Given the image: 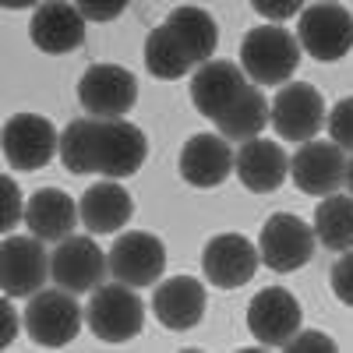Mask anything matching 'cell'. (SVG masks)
<instances>
[{
	"label": "cell",
	"mask_w": 353,
	"mask_h": 353,
	"mask_svg": "<svg viewBox=\"0 0 353 353\" xmlns=\"http://www.w3.org/2000/svg\"><path fill=\"white\" fill-rule=\"evenodd\" d=\"M149 156V141L141 128L124 117H78L61 131V163L68 173H103L113 181L134 176Z\"/></svg>",
	"instance_id": "1"
},
{
	"label": "cell",
	"mask_w": 353,
	"mask_h": 353,
	"mask_svg": "<svg viewBox=\"0 0 353 353\" xmlns=\"http://www.w3.org/2000/svg\"><path fill=\"white\" fill-rule=\"evenodd\" d=\"M301 39L297 32L283 28L279 21L258 25L241 39V68L251 81L265 85H286L301 64Z\"/></svg>",
	"instance_id": "2"
},
{
	"label": "cell",
	"mask_w": 353,
	"mask_h": 353,
	"mask_svg": "<svg viewBox=\"0 0 353 353\" xmlns=\"http://www.w3.org/2000/svg\"><path fill=\"white\" fill-rule=\"evenodd\" d=\"M85 325L99 343H128L145 329V304L134 286L113 279L92 290L85 304Z\"/></svg>",
	"instance_id": "3"
},
{
	"label": "cell",
	"mask_w": 353,
	"mask_h": 353,
	"mask_svg": "<svg viewBox=\"0 0 353 353\" xmlns=\"http://www.w3.org/2000/svg\"><path fill=\"white\" fill-rule=\"evenodd\" d=\"M81 321H85V311L78 307L74 293L64 290V286L39 290L25 304V332H28V339H32L36 346H43V350L68 346L78 336Z\"/></svg>",
	"instance_id": "4"
},
{
	"label": "cell",
	"mask_w": 353,
	"mask_h": 353,
	"mask_svg": "<svg viewBox=\"0 0 353 353\" xmlns=\"http://www.w3.org/2000/svg\"><path fill=\"white\" fill-rule=\"evenodd\" d=\"M297 39H301L304 53L321 64L343 61L353 50V14L339 0H318V4L301 11Z\"/></svg>",
	"instance_id": "5"
},
{
	"label": "cell",
	"mask_w": 353,
	"mask_h": 353,
	"mask_svg": "<svg viewBox=\"0 0 353 353\" xmlns=\"http://www.w3.org/2000/svg\"><path fill=\"white\" fill-rule=\"evenodd\" d=\"M314 226H307L293 212H276L258 233V254L261 265H269L272 272H297L314 258Z\"/></svg>",
	"instance_id": "6"
},
{
	"label": "cell",
	"mask_w": 353,
	"mask_h": 353,
	"mask_svg": "<svg viewBox=\"0 0 353 353\" xmlns=\"http://www.w3.org/2000/svg\"><path fill=\"white\" fill-rule=\"evenodd\" d=\"M46 241H39L36 233L28 237H14L4 233V244H0V286H4V297H32L39 293L50 279V254L43 248Z\"/></svg>",
	"instance_id": "7"
},
{
	"label": "cell",
	"mask_w": 353,
	"mask_h": 353,
	"mask_svg": "<svg viewBox=\"0 0 353 353\" xmlns=\"http://www.w3.org/2000/svg\"><path fill=\"white\" fill-rule=\"evenodd\" d=\"M61 156V131L39 113H14L4 124V163L11 170L32 173Z\"/></svg>",
	"instance_id": "8"
},
{
	"label": "cell",
	"mask_w": 353,
	"mask_h": 353,
	"mask_svg": "<svg viewBox=\"0 0 353 353\" xmlns=\"http://www.w3.org/2000/svg\"><path fill=\"white\" fill-rule=\"evenodd\" d=\"M325 99L311 81H286L272 99V128L286 141H311L325 128Z\"/></svg>",
	"instance_id": "9"
},
{
	"label": "cell",
	"mask_w": 353,
	"mask_h": 353,
	"mask_svg": "<svg viewBox=\"0 0 353 353\" xmlns=\"http://www.w3.org/2000/svg\"><path fill=\"white\" fill-rule=\"evenodd\" d=\"M110 272V254L92 237H64L50 254V279L71 293H92Z\"/></svg>",
	"instance_id": "10"
},
{
	"label": "cell",
	"mask_w": 353,
	"mask_h": 353,
	"mask_svg": "<svg viewBox=\"0 0 353 353\" xmlns=\"http://www.w3.org/2000/svg\"><path fill=\"white\" fill-rule=\"evenodd\" d=\"M138 99V81L121 64H92L78 81V103L88 117H128Z\"/></svg>",
	"instance_id": "11"
},
{
	"label": "cell",
	"mask_w": 353,
	"mask_h": 353,
	"mask_svg": "<svg viewBox=\"0 0 353 353\" xmlns=\"http://www.w3.org/2000/svg\"><path fill=\"white\" fill-rule=\"evenodd\" d=\"M163 269H166V248L149 230L121 233L110 248V276L134 290L152 286L163 276Z\"/></svg>",
	"instance_id": "12"
},
{
	"label": "cell",
	"mask_w": 353,
	"mask_h": 353,
	"mask_svg": "<svg viewBox=\"0 0 353 353\" xmlns=\"http://www.w3.org/2000/svg\"><path fill=\"white\" fill-rule=\"evenodd\" d=\"M290 176L304 194H336L339 188H346V156L336 141H301V149L290 159Z\"/></svg>",
	"instance_id": "13"
},
{
	"label": "cell",
	"mask_w": 353,
	"mask_h": 353,
	"mask_svg": "<svg viewBox=\"0 0 353 353\" xmlns=\"http://www.w3.org/2000/svg\"><path fill=\"white\" fill-rule=\"evenodd\" d=\"M248 332L261 346H286L301 332V304L283 286L258 290L248 304Z\"/></svg>",
	"instance_id": "14"
},
{
	"label": "cell",
	"mask_w": 353,
	"mask_h": 353,
	"mask_svg": "<svg viewBox=\"0 0 353 353\" xmlns=\"http://www.w3.org/2000/svg\"><path fill=\"white\" fill-rule=\"evenodd\" d=\"M258 265H261L258 244H251L244 233H219L201 251V272L219 290H237L251 283Z\"/></svg>",
	"instance_id": "15"
},
{
	"label": "cell",
	"mask_w": 353,
	"mask_h": 353,
	"mask_svg": "<svg viewBox=\"0 0 353 353\" xmlns=\"http://www.w3.org/2000/svg\"><path fill=\"white\" fill-rule=\"evenodd\" d=\"M85 14L78 11L74 0H43L28 21V39L43 53H71L85 43Z\"/></svg>",
	"instance_id": "16"
},
{
	"label": "cell",
	"mask_w": 353,
	"mask_h": 353,
	"mask_svg": "<svg viewBox=\"0 0 353 353\" xmlns=\"http://www.w3.org/2000/svg\"><path fill=\"white\" fill-rule=\"evenodd\" d=\"M233 156L230 152V138L216 134H191L181 149L176 170L191 188H219L226 176L233 173Z\"/></svg>",
	"instance_id": "17"
},
{
	"label": "cell",
	"mask_w": 353,
	"mask_h": 353,
	"mask_svg": "<svg viewBox=\"0 0 353 353\" xmlns=\"http://www.w3.org/2000/svg\"><path fill=\"white\" fill-rule=\"evenodd\" d=\"M248 85V71L241 64L233 61H205L198 64V71L191 74V103L201 117H209V121H216V117L241 96V88Z\"/></svg>",
	"instance_id": "18"
},
{
	"label": "cell",
	"mask_w": 353,
	"mask_h": 353,
	"mask_svg": "<svg viewBox=\"0 0 353 353\" xmlns=\"http://www.w3.org/2000/svg\"><path fill=\"white\" fill-rule=\"evenodd\" d=\"M233 170H237L241 184L248 191L269 194V191H279L283 181L290 176V159H286V152L279 149L276 141L248 138V141H241L237 156H233Z\"/></svg>",
	"instance_id": "19"
},
{
	"label": "cell",
	"mask_w": 353,
	"mask_h": 353,
	"mask_svg": "<svg viewBox=\"0 0 353 353\" xmlns=\"http://www.w3.org/2000/svg\"><path fill=\"white\" fill-rule=\"evenodd\" d=\"M152 311L159 325L170 332H188L194 329L205 314V286L194 276H173L163 279L152 293Z\"/></svg>",
	"instance_id": "20"
},
{
	"label": "cell",
	"mask_w": 353,
	"mask_h": 353,
	"mask_svg": "<svg viewBox=\"0 0 353 353\" xmlns=\"http://www.w3.org/2000/svg\"><path fill=\"white\" fill-rule=\"evenodd\" d=\"M81 219V209L71 194H64L61 188H39L32 198L25 201V226L28 233H36L46 244H61L64 237H71L74 226Z\"/></svg>",
	"instance_id": "21"
},
{
	"label": "cell",
	"mask_w": 353,
	"mask_h": 353,
	"mask_svg": "<svg viewBox=\"0 0 353 353\" xmlns=\"http://www.w3.org/2000/svg\"><path fill=\"white\" fill-rule=\"evenodd\" d=\"M78 209H81V223L88 233H117L128 226V219L134 212V201L113 176H103L99 184H92L81 194Z\"/></svg>",
	"instance_id": "22"
},
{
	"label": "cell",
	"mask_w": 353,
	"mask_h": 353,
	"mask_svg": "<svg viewBox=\"0 0 353 353\" xmlns=\"http://www.w3.org/2000/svg\"><path fill=\"white\" fill-rule=\"evenodd\" d=\"M216 131L230 141H248V138H258L265 131V124H272V103L265 99L261 85L258 81H248L241 88V96L233 99L219 117H216Z\"/></svg>",
	"instance_id": "23"
},
{
	"label": "cell",
	"mask_w": 353,
	"mask_h": 353,
	"mask_svg": "<svg viewBox=\"0 0 353 353\" xmlns=\"http://www.w3.org/2000/svg\"><path fill=\"white\" fill-rule=\"evenodd\" d=\"M166 25L173 28V36L181 39V46L188 50V57L198 64L212 61L216 53V43H219V28H216V18L205 11V8H194V4H181L166 14Z\"/></svg>",
	"instance_id": "24"
},
{
	"label": "cell",
	"mask_w": 353,
	"mask_h": 353,
	"mask_svg": "<svg viewBox=\"0 0 353 353\" xmlns=\"http://www.w3.org/2000/svg\"><path fill=\"white\" fill-rule=\"evenodd\" d=\"M314 237L329 251L353 248V194H325L314 209Z\"/></svg>",
	"instance_id": "25"
},
{
	"label": "cell",
	"mask_w": 353,
	"mask_h": 353,
	"mask_svg": "<svg viewBox=\"0 0 353 353\" xmlns=\"http://www.w3.org/2000/svg\"><path fill=\"white\" fill-rule=\"evenodd\" d=\"M145 68H149V74L163 78V81H173V78H184L194 61L188 57V50L181 46V39L173 36V28L163 21L156 25L149 36H145Z\"/></svg>",
	"instance_id": "26"
},
{
	"label": "cell",
	"mask_w": 353,
	"mask_h": 353,
	"mask_svg": "<svg viewBox=\"0 0 353 353\" xmlns=\"http://www.w3.org/2000/svg\"><path fill=\"white\" fill-rule=\"evenodd\" d=\"M325 128H329L332 141L339 145L343 152H353V96H346V99H339L332 106Z\"/></svg>",
	"instance_id": "27"
},
{
	"label": "cell",
	"mask_w": 353,
	"mask_h": 353,
	"mask_svg": "<svg viewBox=\"0 0 353 353\" xmlns=\"http://www.w3.org/2000/svg\"><path fill=\"white\" fill-rule=\"evenodd\" d=\"M0 194H4V219H0V226H4V233H14V226L25 219V205L11 173H4V181H0Z\"/></svg>",
	"instance_id": "28"
},
{
	"label": "cell",
	"mask_w": 353,
	"mask_h": 353,
	"mask_svg": "<svg viewBox=\"0 0 353 353\" xmlns=\"http://www.w3.org/2000/svg\"><path fill=\"white\" fill-rule=\"evenodd\" d=\"M332 293L346 304V307H353V248L350 251H343V258L332 265Z\"/></svg>",
	"instance_id": "29"
},
{
	"label": "cell",
	"mask_w": 353,
	"mask_h": 353,
	"mask_svg": "<svg viewBox=\"0 0 353 353\" xmlns=\"http://www.w3.org/2000/svg\"><path fill=\"white\" fill-rule=\"evenodd\" d=\"M74 4H78V11H81L88 21L106 25V21H113V18H121V14L128 11L131 0H74Z\"/></svg>",
	"instance_id": "30"
},
{
	"label": "cell",
	"mask_w": 353,
	"mask_h": 353,
	"mask_svg": "<svg viewBox=\"0 0 353 353\" xmlns=\"http://www.w3.org/2000/svg\"><path fill=\"white\" fill-rule=\"evenodd\" d=\"M251 8L269 21H286L304 11V0H251Z\"/></svg>",
	"instance_id": "31"
},
{
	"label": "cell",
	"mask_w": 353,
	"mask_h": 353,
	"mask_svg": "<svg viewBox=\"0 0 353 353\" xmlns=\"http://www.w3.org/2000/svg\"><path fill=\"white\" fill-rule=\"evenodd\" d=\"M283 350H293V353H301V350H336V339H329V336H321V332H314V329H304V332H297Z\"/></svg>",
	"instance_id": "32"
},
{
	"label": "cell",
	"mask_w": 353,
	"mask_h": 353,
	"mask_svg": "<svg viewBox=\"0 0 353 353\" xmlns=\"http://www.w3.org/2000/svg\"><path fill=\"white\" fill-rule=\"evenodd\" d=\"M0 318H4V336H0V343H4V346H11V343H14V336H18V314H14V304H11V297H4V301H0Z\"/></svg>",
	"instance_id": "33"
},
{
	"label": "cell",
	"mask_w": 353,
	"mask_h": 353,
	"mask_svg": "<svg viewBox=\"0 0 353 353\" xmlns=\"http://www.w3.org/2000/svg\"><path fill=\"white\" fill-rule=\"evenodd\" d=\"M43 0H4V8L8 11H21V8H39Z\"/></svg>",
	"instance_id": "34"
},
{
	"label": "cell",
	"mask_w": 353,
	"mask_h": 353,
	"mask_svg": "<svg viewBox=\"0 0 353 353\" xmlns=\"http://www.w3.org/2000/svg\"><path fill=\"white\" fill-rule=\"evenodd\" d=\"M346 191L353 194V156L346 159Z\"/></svg>",
	"instance_id": "35"
},
{
	"label": "cell",
	"mask_w": 353,
	"mask_h": 353,
	"mask_svg": "<svg viewBox=\"0 0 353 353\" xmlns=\"http://www.w3.org/2000/svg\"><path fill=\"white\" fill-rule=\"evenodd\" d=\"M339 4H343V0H339Z\"/></svg>",
	"instance_id": "36"
}]
</instances>
